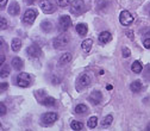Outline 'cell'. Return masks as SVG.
I'll return each instance as SVG.
<instances>
[{
  "label": "cell",
  "instance_id": "d590c367",
  "mask_svg": "<svg viewBox=\"0 0 150 131\" xmlns=\"http://www.w3.org/2000/svg\"><path fill=\"white\" fill-rule=\"evenodd\" d=\"M25 1H26L28 5H31V4H33V3L36 1V0H25Z\"/></svg>",
  "mask_w": 150,
  "mask_h": 131
},
{
  "label": "cell",
  "instance_id": "8fae6325",
  "mask_svg": "<svg viewBox=\"0 0 150 131\" xmlns=\"http://www.w3.org/2000/svg\"><path fill=\"white\" fill-rule=\"evenodd\" d=\"M88 100H89L93 105H98V104L101 101V93L98 92V91H94L93 93H91Z\"/></svg>",
  "mask_w": 150,
  "mask_h": 131
},
{
  "label": "cell",
  "instance_id": "4316f807",
  "mask_svg": "<svg viewBox=\"0 0 150 131\" xmlns=\"http://www.w3.org/2000/svg\"><path fill=\"white\" fill-rule=\"evenodd\" d=\"M56 1L60 7H67L70 4V0H56Z\"/></svg>",
  "mask_w": 150,
  "mask_h": 131
},
{
  "label": "cell",
  "instance_id": "5bb4252c",
  "mask_svg": "<svg viewBox=\"0 0 150 131\" xmlns=\"http://www.w3.org/2000/svg\"><path fill=\"white\" fill-rule=\"evenodd\" d=\"M11 64H12V67H13L16 70H19V69H22V68H23L24 62H23V60H22V59H19V57H14V59L12 60Z\"/></svg>",
  "mask_w": 150,
  "mask_h": 131
},
{
  "label": "cell",
  "instance_id": "4fadbf2b",
  "mask_svg": "<svg viewBox=\"0 0 150 131\" xmlns=\"http://www.w3.org/2000/svg\"><path fill=\"white\" fill-rule=\"evenodd\" d=\"M19 11H21V7H19V4H18L17 1H13L8 7V13L11 16H17L18 13H19Z\"/></svg>",
  "mask_w": 150,
  "mask_h": 131
},
{
  "label": "cell",
  "instance_id": "7402d4cb",
  "mask_svg": "<svg viewBox=\"0 0 150 131\" xmlns=\"http://www.w3.org/2000/svg\"><path fill=\"white\" fill-rule=\"evenodd\" d=\"M55 103H56V100L52 98V97H47L43 101H42V104L44 105V106H47V107H50V106H54L55 105Z\"/></svg>",
  "mask_w": 150,
  "mask_h": 131
},
{
  "label": "cell",
  "instance_id": "9c48e42d",
  "mask_svg": "<svg viewBox=\"0 0 150 131\" xmlns=\"http://www.w3.org/2000/svg\"><path fill=\"white\" fill-rule=\"evenodd\" d=\"M41 8H42L43 12L47 13V14H50V13H54V12H55V6L52 5V3L50 1V0H42Z\"/></svg>",
  "mask_w": 150,
  "mask_h": 131
},
{
  "label": "cell",
  "instance_id": "ffe728a7",
  "mask_svg": "<svg viewBox=\"0 0 150 131\" xmlns=\"http://www.w3.org/2000/svg\"><path fill=\"white\" fill-rule=\"evenodd\" d=\"M92 45H93V41H92V40H85V41L81 43V48H82L83 51H86V52H88V51L91 50Z\"/></svg>",
  "mask_w": 150,
  "mask_h": 131
},
{
  "label": "cell",
  "instance_id": "74e56055",
  "mask_svg": "<svg viewBox=\"0 0 150 131\" xmlns=\"http://www.w3.org/2000/svg\"><path fill=\"white\" fill-rule=\"evenodd\" d=\"M4 61H5V57H4V55H1V60H0V62L4 63Z\"/></svg>",
  "mask_w": 150,
  "mask_h": 131
},
{
  "label": "cell",
  "instance_id": "9a60e30c",
  "mask_svg": "<svg viewBox=\"0 0 150 131\" xmlns=\"http://www.w3.org/2000/svg\"><path fill=\"white\" fill-rule=\"evenodd\" d=\"M76 32H78L80 36H86L87 32H88V28H87V25L83 24V23L78 24V25H76Z\"/></svg>",
  "mask_w": 150,
  "mask_h": 131
},
{
  "label": "cell",
  "instance_id": "30bf717a",
  "mask_svg": "<svg viewBox=\"0 0 150 131\" xmlns=\"http://www.w3.org/2000/svg\"><path fill=\"white\" fill-rule=\"evenodd\" d=\"M89 84H91V76L88 75V74H81V75L79 76V79H78V86H79V88L80 87L81 88H85V87L89 86Z\"/></svg>",
  "mask_w": 150,
  "mask_h": 131
},
{
  "label": "cell",
  "instance_id": "7c38bea8",
  "mask_svg": "<svg viewBox=\"0 0 150 131\" xmlns=\"http://www.w3.org/2000/svg\"><path fill=\"white\" fill-rule=\"evenodd\" d=\"M111 38H112V36H111V33L108 31H103L99 35V43L106 44V43H108L111 41Z\"/></svg>",
  "mask_w": 150,
  "mask_h": 131
},
{
  "label": "cell",
  "instance_id": "52a82bcc",
  "mask_svg": "<svg viewBox=\"0 0 150 131\" xmlns=\"http://www.w3.org/2000/svg\"><path fill=\"white\" fill-rule=\"evenodd\" d=\"M71 25V21L69 16H62L59 19V28L61 31H67L69 29V26Z\"/></svg>",
  "mask_w": 150,
  "mask_h": 131
},
{
  "label": "cell",
  "instance_id": "7a4b0ae2",
  "mask_svg": "<svg viewBox=\"0 0 150 131\" xmlns=\"http://www.w3.org/2000/svg\"><path fill=\"white\" fill-rule=\"evenodd\" d=\"M31 81H32L31 75L28 73H21L19 75L17 76V85L19 87H23V88L29 87L31 85Z\"/></svg>",
  "mask_w": 150,
  "mask_h": 131
},
{
  "label": "cell",
  "instance_id": "2e32d148",
  "mask_svg": "<svg viewBox=\"0 0 150 131\" xmlns=\"http://www.w3.org/2000/svg\"><path fill=\"white\" fill-rule=\"evenodd\" d=\"M130 89L134 93H138V92H141V91H142V82H141L139 80L134 81L132 84L130 85Z\"/></svg>",
  "mask_w": 150,
  "mask_h": 131
},
{
  "label": "cell",
  "instance_id": "f1b7e54d",
  "mask_svg": "<svg viewBox=\"0 0 150 131\" xmlns=\"http://www.w3.org/2000/svg\"><path fill=\"white\" fill-rule=\"evenodd\" d=\"M5 113H6V106H5L4 103H1V104H0V115L5 116Z\"/></svg>",
  "mask_w": 150,
  "mask_h": 131
},
{
  "label": "cell",
  "instance_id": "ba28073f",
  "mask_svg": "<svg viewBox=\"0 0 150 131\" xmlns=\"http://www.w3.org/2000/svg\"><path fill=\"white\" fill-rule=\"evenodd\" d=\"M28 55L30 56V57H33V59L40 57V56L42 55V50L36 43H33L28 48Z\"/></svg>",
  "mask_w": 150,
  "mask_h": 131
},
{
  "label": "cell",
  "instance_id": "4dcf8cb0",
  "mask_svg": "<svg viewBox=\"0 0 150 131\" xmlns=\"http://www.w3.org/2000/svg\"><path fill=\"white\" fill-rule=\"evenodd\" d=\"M0 28H1V30H4L5 28H6V25H7V23H6V19L5 18H1V19H0Z\"/></svg>",
  "mask_w": 150,
  "mask_h": 131
},
{
  "label": "cell",
  "instance_id": "e0dca14e",
  "mask_svg": "<svg viewBox=\"0 0 150 131\" xmlns=\"http://www.w3.org/2000/svg\"><path fill=\"white\" fill-rule=\"evenodd\" d=\"M11 48L13 51H19L22 48V41L19 38H13L12 43H11Z\"/></svg>",
  "mask_w": 150,
  "mask_h": 131
},
{
  "label": "cell",
  "instance_id": "5b68a950",
  "mask_svg": "<svg viewBox=\"0 0 150 131\" xmlns=\"http://www.w3.org/2000/svg\"><path fill=\"white\" fill-rule=\"evenodd\" d=\"M119 22L122 25L124 26H129L130 24H132L134 22V17L129 11H122L120 16H119Z\"/></svg>",
  "mask_w": 150,
  "mask_h": 131
},
{
  "label": "cell",
  "instance_id": "484cf974",
  "mask_svg": "<svg viewBox=\"0 0 150 131\" xmlns=\"http://www.w3.org/2000/svg\"><path fill=\"white\" fill-rule=\"evenodd\" d=\"M41 26H42V29H43L45 32H49V31L52 29V24H51L50 22H48V21L43 22V23L41 24Z\"/></svg>",
  "mask_w": 150,
  "mask_h": 131
},
{
  "label": "cell",
  "instance_id": "d6986e66",
  "mask_svg": "<svg viewBox=\"0 0 150 131\" xmlns=\"http://www.w3.org/2000/svg\"><path fill=\"white\" fill-rule=\"evenodd\" d=\"M70 61H71V55H70L69 52H66V54H63L61 57H60L59 63H60V64H67V63H69Z\"/></svg>",
  "mask_w": 150,
  "mask_h": 131
},
{
  "label": "cell",
  "instance_id": "44dd1931",
  "mask_svg": "<svg viewBox=\"0 0 150 131\" xmlns=\"http://www.w3.org/2000/svg\"><path fill=\"white\" fill-rule=\"evenodd\" d=\"M87 110H88V108H87V106H86L85 104H79V105L75 106V112H76V113H79V115L86 113Z\"/></svg>",
  "mask_w": 150,
  "mask_h": 131
},
{
  "label": "cell",
  "instance_id": "836d02e7",
  "mask_svg": "<svg viewBox=\"0 0 150 131\" xmlns=\"http://www.w3.org/2000/svg\"><path fill=\"white\" fill-rule=\"evenodd\" d=\"M6 4H7V0H1V1H0V7H1V8H5Z\"/></svg>",
  "mask_w": 150,
  "mask_h": 131
},
{
  "label": "cell",
  "instance_id": "ac0fdd59",
  "mask_svg": "<svg viewBox=\"0 0 150 131\" xmlns=\"http://www.w3.org/2000/svg\"><path fill=\"white\" fill-rule=\"evenodd\" d=\"M142 69H143V66L139 61H135L132 64H131V70H132L135 74H139L142 72Z\"/></svg>",
  "mask_w": 150,
  "mask_h": 131
},
{
  "label": "cell",
  "instance_id": "d6a6232c",
  "mask_svg": "<svg viewBox=\"0 0 150 131\" xmlns=\"http://www.w3.org/2000/svg\"><path fill=\"white\" fill-rule=\"evenodd\" d=\"M125 35H126V36L129 37V38H130V40H134V32H132V31H131V30H127V31L125 32Z\"/></svg>",
  "mask_w": 150,
  "mask_h": 131
},
{
  "label": "cell",
  "instance_id": "f35d334b",
  "mask_svg": "<svg viewBox=\"0 0 150 131\" xmlns=\"http://www.w3.org/2000/svg\"><path fill=\"white\" fill-rule=\"evenodd\" d=\"M148 11H149V14H150V5L148 6Z\"/></svg>",
  "mask_w": 150,
  "mask_h": 131
},
{
  "label": "cell",
  "instance_id": "6da1fadb",
  "mask_svg": "<svg viewBox=\"0 0 150 131\" xmlns=\"http://www.w3.org/2000/svg\"><path fill=\"white\" fill-rule=\"evenodd\" d=\"M37 16H38V11H37L36 8H29V10L25 11V13L23 16V22L25 24L31 25V24H33Z\"/></svg>",
  "mask_w": 150,
  "mask_h": 131
},
{
  "label": "cell",
  "instance_id": "3957f363",
  "mask_svg": "<svg viewBox=\"0 0 150 131\" xmlns=\"http://www.w3.org/2000/svg\"><path fill=\"white\" fill-rule=\"evenodd\" d=\"M69 43V36L66 35V33H62L60 36H57L54 41V47L55 49H61L63 47H66L67 44Z\"/></svg>",
  "mask_w": 150,
  "mask_h": 131
},
{
  "label": "cell",
  "instance_id": "f546056e",
  "mask_svg": "<svg viewBox=\"0 0 150 131\" xmlns=\"http://www.w3.org/2000/svg\"><path fill=\"white\" fill-rule=\"evenodd\" d=\"M131 55V51L129 48H123V56L124 57H129V56Z\"/></svg>",
  "mask_w": 150,
  "mask_h": 131
},
{
  "label": "cell",
  "instance_id": "1f68e13d",
  "mask_svg": "<svg viewBox=\"0 0 150 131\" xmlns=\"http://www.w3.org/2000/svg\"><path fill=\"white\" fill-rule=\"evenodd\" d=\"M143 44H144V47L146 49H150V38H145L144 42H143Z\"/></svg>",
  "mask_w": 150,
  "mask_h": 131
},
{
  "label": "cell",
  "instance_id": "603a6c76",
  "mask_svg": "<svg viewBox=\"0 0 150 131\" xmlns=\"http://www.w3.org/2000/svg\"><path fill=\"white\" fill-rule=\"evenodd\" d=\"M70 127L73 129V130H82V127H83V125H82V123L81 122H78V120H71V123H70Z\"/></svg>",
  "mask_w": 150,
  "mask_h": 131
},
{
  "label": "cell",
  "instance_id": "8d00e7d4",
  "mask_svg": "<svg viewBox=\"0 0 150 131\" xmlns=\"http://www.w3.org/2000/svg\"><path fill=\"white\" fill-rule=\"evenodd\" d=\"M112 88H113V87H112V85H107L106 86V89H108V91H111Z\"/></svg>",
  "mask_w": 150,
  "mask_h": 131
},
{
  "label": "cell",
  "instance_id": "e575fe53",
  "mask_svg": "<svg viewBox=\"0 0 150 131\" xmlns=\"http://www.w3.org/2000/svg\"><path fill=\"white\" fill-rule=\"evenodd\" d=\"M7 87H8V84H7V82H3V84H1V91L7 89Z\"/></svg>",
  "mask_w": 150,
  "mask_h": 131
},
{
  "label": "cell",
  "instance_id": "8992f818",
  "mask_svg": "<svg viewBox=\"0 0 150 131\" xmlns=\"http://www.w3.org/2000/svg\"><path fill=\"white\" fill-rule=\"evenodd\" d=\"M85 10V3L83 0H73L71 1V12L74 14H80Z\"/></svg>",
  "mask_w": 150,
  "mask_h": 131
},
{
  "label": "cell",
  "instance_id": "277c9868",
  "mask_svg": "<svg viewBox=\"0 0 150 131\" xmlns=\"http://www.w3.org/2000/svg\"><path fill=\"white\" fill-rule=\"evenodd\" d=\"M59 118V115L55 113V112H47L42 116V123L45 125V126H49L51 125L52 123H55Z\"/></svg>",
  "mask_w": 150,
  "mask_h": 131
},
{
  "label": "cell",
  "instance_id": "d4e9b609",
  "mask_svg": "<svg viewBox=\"0 0 150 131\" xmlns=\"http://www.w3.org/2000/svg\"><path fill=\"white\" fill-rule=\"evenodd\" d=\"M112 120H113V117H112L111 115H110V116H106V117L103 119V122H101V125H103V127H107L108 125H111Z\"/></svg>",
  "mask_w": 150,
  "mask_h": 131
},
{
  "label": "cell",
  "instance_id": "83f0119b",
  "mask_svg": "<svg viewBox=\"0 0 150 131\" xmlns=\"http://www.w3.org/2000/svg\"><path fill=\"white\" fill-rule=\"evenodd\" d=\"M8 74H10V69H8V67H7V66L3 67V68H1V78H6Z\"/></svg>",
  "mask_w": 150,
  "mask_h": 131
},
{
  "label": "cell",
  "instance_id": "cb8c5ba5",
  "mask_svg": "<svg viewBox=\"0 0 150 131\" xmlns=\"http://www.w3.org/2000/svg\"><path fill=\"white\" fill-rule=\"evenodd\" d=\"M87 125H88L89 129H94L98 125V118L97 117H91L87 122Z\"/></svg>",
  "mask_w": 150,
  "mask_h": 131
}]
</instances>
